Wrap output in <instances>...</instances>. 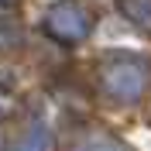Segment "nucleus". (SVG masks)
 <instances>
[{"mask_svg":"<svg viewBox=\"0 0 151 151\" xmlns=\"http://www.w3.org/2000/svg\"><path fill=\"white\" fill-rule=\"evenodd\" d=\"M151 83V65L141 55H131V52H113L103 58L100 65V86L103 93L117 103H137L144 93H148Z\"/></svg>","mask_w":151,"mask_h":151,"instance_id":"nucleus-1","label":"nucleus"},{"mask_svg":"<svg viewBox=\"0 0 151 151\" xmlns=\"http://www.w3.org/2000/svg\"><path fill=\"white\" fill-rule=\"evenodd\" d=\"M45 31L55 41H65V45L69 41H83L89 35V10L83 4H76V0H62V4H55L48 10Z\"/></svg>","mask_w":151,"mask_h":151,"instance_id":"nucleus-2","label":"nucleus"},{"mask_svg":"<svg viewBox=\"0 0 151 151\" xmlns=\"http://www.w3.org/2000/svg\"><path fill=\"white\" fill-rule=\"evenodd\" d=\"M69 151H124V144L113 134H106L103 127H86L72 137Z\"/></svg>","mask_w":151,"mask_h":151,"instance_id":"nucleus-3","label":"nucleus"},{"mask_svg":"<svg viewBox=\"0 0 151 151\" xmlns=\"http://www.w3.org/2000/svg\"><path fill=\"white\" fill-rule=\"evenodd\" d=\"M14 151H55V141H52V131L45 124H31L28 131L14 141Z\"/></svg>","mask_w":151,"mask_h":151,"instance_id":"nucleus-4","label":"nucleus"},{"mask_svg":"<svg viewBox=\"0 0 151 151\" xmlns=\"http://www.w3.org/2000/svg\"><path fill=\"white\" fill-rule=\"evenodd\" d=\"M120 14L141 31H151V0H117Z\"/></svg>","mask_w":151,"mask_h":151,"instance_id":"nucleus-5","label":"nucleus"},{"mask_svg":"<svg viewBox=\"0 0 151 151\" xmlns=\"http://www.w3.org/2000/svg\"><path fill=\"white\" fill-rule=\"evenodd\" d=\"M0 4H14V0H0Z\"/></svg>","mask_w":151,"mask_h":151,"instance_id":"nucleus-6","label":"nucleus"}]
</instances>
